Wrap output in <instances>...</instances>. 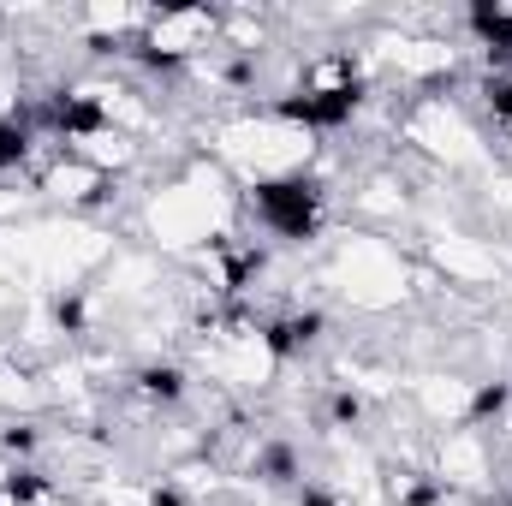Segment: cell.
Segmentation results:
<instances>
[{
  "instance_id": "13",
  "label": "cell",
  "mask_w": 512,
  "mask_h": 506,
  "mask_svg": "<svg viewBox=\"0 0 512 506\" xmlns=\"http://www.w3.org/2000/svg\"><path fill=\"white\" fill-rule=\"evenodd\" d=\"M358 417H364V399L358 393H334V423L340 429H358Z\"/></svg>"
},
{
  "instance_id": "12",
  "label": "cell",
  "mask_w": 512,
  "mask_h": 506,
  "mask_svg": "<svg viewBox=\"0 0 512 506\" xmlns=\"http://www.w3.org/2000/svg\"><path fill=\"white\" fill-rule=\"evenodd\" d=\"M54 322H60L66 334H84V298H60V304H54Z\"/></svg>"
},
{
  "instance_id": "1",
  "label": "cell",
  "mask_w": 512,
  "mask_h": 506,
  "mask_svg": "<svg viewBox=\"0 0 512 506\" xmlns=\"http://www.w3.org/2000/svg\"><path fill=\"white\" fill-rule=\"evenodd\" d=\"M256 227L286 239V245H310L322 227V179L310 173H280V179H256L251 185Z\"/></svg>"
},
{
  "instance_id": "5",
  "label": "cell",
  "mask_w": 512,
  "mask_h": 506,
  "mask_svg": "<svg viewBox=\"0 0 512 506\" xmlns=\"http://www.w3.org/2000/svg\"><path fill=\"white\" fill-rule=\"evenodd\" d=\"M185 387H191V381H185L179 364H143V370H137V393H143V399H155V405H179V399H185Z\"/></svg>"
},
{
  "instance_id": "6",
  "label": "cell",
  "mask_w": 512,
  "mask_h": 506,
  "mask_svg": "<svg viewBox=\"0 0 512 506\" xmlns=\"http://www.w3.org/2000/svg\"><path fill=\"white\" fill-rule=\"evenodd\" d=\"M30 137H36V126L24 114H0V173H18L30 161Z\"/></svg>"
},
{
  "instance_id": "2",
  "label": "cell",
  "mask_w": 512,
  "mask_h": 506,
  "mask_svg": "<svg viewBox=\"0 0 512 506\" xmlns=\"http://www.w3.org/2000/svg\"><path fill=\"white\" fill-rule=\"evenodd\" d=\"M358 102H364V90H292V96L274 102V114L292 120V126H310V131H340V126H352Z\"/></svg>"
},
{
  "instance_id": "15",
  "label": "cell",
  "mask_w": 512,
  "mask_h": 506,
  "mask_svg": "<svg viewBox=\"0 0 512 506\" xmlns=\"http://www.w3.org/2000/svg\"><path fill=\"white\" fill-rule=\"evenodd\" d=\"M143 506H185V495H179V489H155Z\"/></svg>"
},
{
  "instance_id": "3",
  "label": "cell",
  "mask_w": 512,
  "mask_h": 506,
  "mask_svg": "<svg viewBox=\"0 0 512 506\" xmlns=\"http://www.w3.org/2000/svg\"><path fill=\"white\" fill-rule=\"evenodd\" d=\"M322 328H328V316H322V310L274 316V322H262V352H268L274 364H292V358H304V352L322 340Z\"/></svg>"
},
{
  "instance_id": "8",
  "label": "cell",
  "mask_w": 512,
  "mask_h": 506,
  "mask_svg": "<svg viewBox=\"0 0 512 506\" xmlns=\"http://www.w3.org/2000/svg\"><path fill=\"white\" fill-rule=\"evenodd\" d=\"M512 405V381H477L471 405H465V423H495Z\"/></svg>"
},
{
  "instance_id": "7",
  "label": "cell",
  "mask_w": 512,
  "mask_h": 506,
  "mask_svg": "<svg viewBox=\"0 0 512 506\" xmlns=\"http://www.w3.org/2000/svg\"><path fill=\"white\" fill-rule=\"evenodd\" d=\"M0 495H6V506H36V501H48V477L30 471V465H12L0 477Z\"/></svg>"
},
{
  "instance_id": "4",
  "label": "cell",
  "mask_w": 512,
  "mask_h": 506,
  "mask_svg": "<svg viewBox=\"0 0 512 506\" xmlns=\"http://www.w3.org/2000/svg\"><path fill=\"white\" fill-rule=\"evenodd\" d=\"M465 30L477 36V48L489 54V66H512V12L501 0H477L465 12Z\"/></svg>"
},
{
  "instance_id": "11",
  "label": "cell",
  "mask_w": 512,
  "mask_h": 506,
  "mask_svg": "<svg viewBox=\"0 0 512 506\" xmlns=\"http://www.w3.org/2000/svg\"><path fill=\"white\" fill-rule=\"evenodd\" d=\"M0 447H6L12 459H30V453H36V429H30V423H12V429L0 435Z\"/></svg>"
},
{
  "instance_id": "10",
  "label": "cell",
  "mask_w": 512,
  "mask_h": 506,
  "mask_svg": "<svg viewBox=\"0 0 512 506\" xmlns=\"http://www.w3.org/2000/svg\"><path fill=\"white\" fill-rule=\"evenodd\" d=\"M483 102H489V114H495V120H507V126H512V72H495V78L483 84Z\"/></svg>"
},
{
  "instance_id": "14",
  "label": "cell",
  "mask_w": 512,
  "mask_h": 506,
  "mask_svg": "<svg viewBox=\"0 0 512 506\" xmlns=\"http://www.w3.org/2000/svg\"><path fill=\"white\" fill-rule=\"evenodd\" d=\"M298 506H340V501H334V495H322V489H310V483H304V489H298Z\"/></svg>"
},
{
  "instance_id": "9",
  "label": "cell",
  "mask_w": 512,
  "mask_h": 506,
  "mask_svg": "<svg viewBox=\"0 0 512 506\" xmlns=\"http://www.w3.org/2000/svg\"><path fill=\"white\" fill-rule=\"evenodd\" d=\"M256 477H262V483H298V453H292L286 441H268V447L256 453Z\"/></svg>"
}]
</instances>
